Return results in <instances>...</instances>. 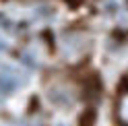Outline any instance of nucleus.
I'll list each match as a JSON object with an SVG mask.
<instances>
[{
	"mask_svg": "<svg viewBox=\"0 0 128 126\" xmlns=\"http://www.w3.org/2000/svg\"><path fill=\"white\" fill-rule=\"evenodd\" d=\"M48 95H50V99L54 101V104H58V106H68V104H72V91H70L68 87H64V85H58V87H52L50 91H48Z\"/></svg>",
	"mask_w": 128,
	"mask_h": 126,
	"instance_id": "1",
	"label": "nucleus"
},
{
	"mask_svg": "<svg viewBox=\"0 0 128 126\" xmlns=\"http://www.w3.org/2000/svg\"><path fill=\"white\" fill-rule=\"evenodd\" d=\"M6 70V74H0V97H4V95H8V93H12L14 89L19 87V81L14 76H10V68H4Z\"/></svg>",
	"mask_w": 128,
	"mask_h": 126,
	"instance_id": "2",
	"label": "nucleus"
},
{
	"mask_svg": "<svg viewBox=\"0 0 128 126\" xmlns=\"http://www.w3.org/2000/svg\"><path fill=\"white\" fill-rule=\"evenodd\" d=\"M116 116L124 126H128V91H122L116 101Z\"/></svg>",
	"mask_w": 128,
	"mask_h": 126,
	"instance_id": "3",
	"label": "nucleus"
},
{
	"mask_svg": "<svg viewBox=\"0 0 128 126\" xmlns=\"http://www.w3.org/2000/svg\"><path fill=\"white\" fill-rule=\"evenodd\" d=\"M0 50H2V42H0Z\"/></svg>",
	"mask_w": 128,
	"mask_h": 126,
	"instance_id": "4",
	"label": "nucleus"
}]
</instances>
